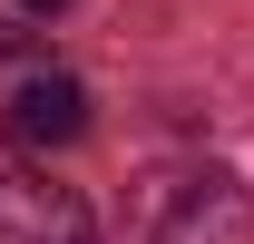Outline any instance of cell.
I'll use <instances>...</instances> for the list:
<instances>
[{
    "label": "cell",
    "instance_id": "obj_1",
    "mask_svg": "<svg viewBox=\"0 0 254 244\" xmlns=\"http://www.w3.org/2000/svg\"><path fill=\"white\" fill-rule=\"evenodd\" d=\"M118 244H254V195H245V176H225L205 156L147 166L127 185Z\"/></svg>",
    "mask_w": 254,
    "mask_h": 244
},
{
    "label": "cell",
    "instance_id": "obj_2",
    "mask_svg": "<svg viewBox=\"0 0 254 244\" xmlns=\"http://www.w3.org/2000/svg\"><path fill=\"white\" fill-rule=\"evenodd\" d=\"M0 137H10L20 156L78 147V137H88V88H78L68 68H30V78L10 88V108H0Z\"/></svg>",
    "mask_w": 254,
    "mask_h": 244
},
{
    "label": "cell",
    "instance_id": "obj_3",
    "mask_svg": "<svg viewBox=\"0 0 254 244\" xmlns=\"http://www.w3.org/2000/svg\"><path fill=\"white\" fill-rule=\"evenodd\" d=\"M0 244H98V225H88V205H78L68 185L10 166V176H0Z\"/></svg>",
    "mask_w": 254,
    "mask_h": 244
},
{
    "label": "cell",
    "instance_id": "obj_4",
    "mask_svg": "<svg viewBox=\"0 0 254 244\" xmlns=\"http://www.w3.org/2000/svg\"><path fill=\"white\" fill-rule=\"evenodd\" d=\"M0 59H30V30H10V20H0Z\"/></svg>",
    "mask_w": 254,
    "mask_h": 244
},
{
    "label": "cell",
    "instance_id": "obj_5",
    "mask_svg": "<svg viewBox=\"0 0 254 244\" xmlns=\"http://www.w3.org/2000/svg\"><path fill=\"white\" fill-rule=\"evenodd\" d=\"M20 10H59V0H20Z\"/></svg>",
    "mask_w": 254,
    "mask_h": 244
}]
</instances>
